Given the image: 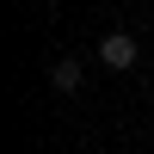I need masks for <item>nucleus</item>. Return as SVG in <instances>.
<instances>
[{
    "mask_svg": "<svg viewBox=\"0 0 154 154\" xmlns=\"http://www.w3.org/2000/svg\"><path fill=\"white\" fill-rule=\"evenodd\" d=\"M56 86L74 93V86H80V62H56Z\"/></svg>",
    "mask_w": 154,
    "mask_h": 154,
    "instance_id": "obj_2",
    "label": "nucleus"
},
{
    "mask_svg": "<svg viewBox=\"0 0 154 154\" xmlns=\"http://www.w3.org/2000/svg\"><path fill=\"white\" fill-rule=\"evenodd\" d=\"M99 62H105V68H136V37L130 31H111L105 43H99Z\"/></svg>",
    "mask_w": 154,
    "mask_h": 154,
    "instance_id": "obj_1",
    "label": "nucleus"
}]
</instances>
